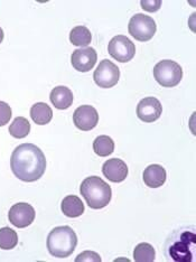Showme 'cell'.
<instances>
[{"instance_id": "obj_1", "label": "cell", "mask_w": 196, "mask_h": 262, "mask_svg": "<svg viewBox=\"0 0 196 262\" xmlns=\"http://www.w3.org/2000/svg\"><path fill=\"white\" fill-rule=\"evenodd\" d=\"M10 168L21 182H36L45 174V155L36 145L21 144L11 154Z\"/></svg>"}, {"instance_id": "obj_2", "label": "cell", "mask_w": 196, "mask_h": 262, "mask_svg": "<svg viewBox=\"0 0 196 262\" xmlns=\"http://www.w3.org/2000/svg\"><path fill=\"white\" fill-rule=\"evenodd\" d=\"M47 250L51 255L58 259L70 257L78 246V236L74 230L68 225L53 229L46 241Z\"/></svg>"}, {"instance_id": "obj_3", "label": "cell", "mask_w": 196, "mask_h": 262, "mask_svg": "<svg viewBox=\"0 0 196 262\" xmlns=\"http://www.w3.org/2000/svg\"><path fill=\"white\" fill-rule=\"evenodd\" d=\"M81 195L84 198L89 207L100 210L110 203L112 190L102 178L98 176L86 177L80 187Z\"/></svg>"}, {"instance_id": "obj_4", "label": "cell", "mask_w": 196, "mask_h": 262, "mask_svg": "<svg viewBox=\"0 0 196 262\" xmlns=\"http://www.w3.org/2000/svg\"><path fill=\"white\" fill-rule=\"evenodd\" d=\"M154 77L162 86L174 88L182 81L183 70L180 64L171 59H163L154 68Z\"/></svg>"}, {"instance_id": "obj_5", "label": "cell", "mask_w": 196, "mask_h": 262, "mask_svg": "<svg viewBox=\"0 0 196 262\" xmlns=\"http://www.w3.org/2000/svg\"><path fill=\"white\" fill-rule=\"evenodd\" d=\"M156 23L150 16L136 14L132 17L128 25V32L132 36L139 41L150 40L156 33Z\"/></svg>"}, {"instance_id": "obj_6", "label": "cell", "mask_w": 196, "mask_h": 262, "mask_svg": "<svg viewBox=\"0 0 196 262\" xmlns=\"http://www.w3.org/2000/svg\"><path fill=\"white\" fill-rule=\"evenodd\" d=\"M109 54L120 63H127L135 57V44L124 35H117L110 40L108 46Z\"/></svg>"}, {"instance_id": "obj_7", "label": "cell", "mask_w": 196, "mask_h": 262, "mask_svg": "<svg viewBox=\"0 0 196 262\" xmlns=\"http://www.w3.org/2000/svg\"><path fill=\"white\" fill-rule=\"evenodd\" d=\"M119 77H120V71L115 63L110 59H103L101 61L97 70L94 71L93 79L96 84L102 89H110L115 86Z\"/></svg>"}, {"instance_id": "obj_8", "label": "cell", "mask_w": 196, "mask_h": 262, "mask_svg": "<svg viewBox=\"0 0 196 262\" xmlns=\"http://www.w3.org/2000/svg\"><path fill=\"white\" fill-rule=\"evenodd\" d=\"M35 216H36V212L34 207L25 202L16 203L10 207L8 212L9 222L18 229L27 228L31 225L34 222Z\"/></svg>"}, {"instance_id": "obj_9", "label": "cell", "mask_w": 196, "mask_h": 262, "mask_svg": "<svg viewBox=\"0 0 196 262\" xmlns=\"http://www.w3.org/2000/svg\"><path fill=\"white\" fill-rule=\"evenodd\" d=\"M98 54L92 47H84V49H78L72 53L71 56V63L72 67L79 71V72L85 73L91 71L94 65L97 64Z\"/></svg>"}, {"instance_id": "obj_10", "label": "cell", "mask_w": 196, "mask_h": 262, "mask_svg": "<svg viewBox=\"0 0 196 262\" xmlns=\"http://www.w3.org/2000/svg\"><path fill=\"white\" fill-rule=\"evenodd\" d=\"M73 122L75 127L82 131H90L97 127L99 122V113L91 105H81L73 113Z\"/></svg>"}, {"instance_id": "obj_11", "label": "cell", "mask_w": 196, "mask_h": 262, "mask_svg": "<svg viewBox=\"0 0 196 262\" xmlns=\"http://www.w3.org/2000/svg\"><path fill=\"white\" fill-rule=\"evenodd\" d=\"M163 112V106L159 100L154 97L142 99L137 105V117L141 121L150 123L155 122L160 118Z\"/></svg>"}, {"instance_id": "obj_12", "label": "cell", "mask_w": 196, "mask_h": 262, "mask_svg": "<svg viewBox=\"0 0 196 262\" xmlns=\"http://www.w3.org/2000/svg\"><path fill=\"white\" fill-rule=\"evenodd\" d=\"M103 175L112 183H121L128 176V166L123 160L111 158L103 164Z\"/></svg>"}, {"instance_id": "obj_13", "label": "cell", "mask_w": 196, "mask_h": 262, "mask_svg": "<svg viewBox=\"0 0 196 262\" xmlns=\"http://www.w3.org/2000/svg\"><path fill=\"white\" fill-rule=\"evenodd\" d=\"M166 170L160 165H150L144 170V183L150 188H158L166 182Z\"/></svg>"}, {"instance_id": "obj_14", "label": "cell", "mask_w": 196, "mask_h": 262, "mask_svg": "<svg viewBox=\"0 0 196 262\" xmlns=\"http://www.w3.org/2000/svg\"><path fill=\"white\" fill-rule=\"evenodd\" d=\"M51 102L58 110H65L70 108L73 103L72 91L67 86H55L50 95Z\"/></svg>"}, {"instance_id": "obj_15", "label": "cell", "mask_w": 196, "mask_h": 262, "mask_svg": "<svg viewBox=\"0 0 196 262\" xmlns=\"http://www.w3.org/2000/svg\"><path fill=\"white\" fill-rule=\"evenodd\" d=\"M61 210L65 216L79 217L84 213V204L80 198L75 195H69L64 198L61 203Z\"/></svg>"}, {"instance_id": "obj_16", "label": "cell", "mask_w": 196, "mask_h": 262, "mask_svg": "<svg viewBox=\"0 0 196 262\" xmlns=\"http://www.w3.org/2000/svg\"><path fill=\"white\" fill-rule=\"evenodd\" d=\"M31 118L36 124L44 126V124H47L52 121L53 111L49 104L44 102H37L33 104L31 108Z\"/></svg>"}, {"instance_id": "obj_17", "label": "cell", "mask_w": 196, "mask_h": 262, "mask_svg": "<svg viewBox=\"0 0 196 262\" xmlns=\"http://www.w3.org/2000/svg\"><path fill=\"white\" fill-rule=\"evenodd\" d=\"M92 40V35L85 26H76L70 33V41L74 46L88 47Z\"/></svg>"}, {"instance_id": "obj_18", "label": "cell", "mask_w": 196, "mask_h": 262, "mask_svg": "<svg viewBox=\"0 0 196 262\" xmlns=\"http://www.w3.org/2000/svg\"><path fill=\"white\" fill-rule=\"evenodd\" d=\"M93 150L100 157H108L115 150V142L109 136H99L93 141Z\"/></svg>"}, {"instance_id": "obj_19", "label": "cell", "mask_w": 196, "mask_h": 262, "mask_svg": "<svg viewBox=\"0 0 196 262\" xmlns=\"http://www.w3.org/2000/svg\"><path fill=\"white\" fill-rule=\"evenodd\" d=\"M9 134L16 139H23L31 133V123L24 117H17L9 126Z\"/></svg>"}, {"instance_id": "obj_20", "label": "cell", "mask_w": 196, "mask_h": 262, "mask_svg": "<svg viewBox=\"0 0 196 262\" xmlns=\"http://www.w3.org/2000/svg\"><path fill=\"white\" fill-rule=\"evenodd\" d=\"M136 262H153L155 260V249L149 243H139L134 250Z\"/></svg>"}, {"instance_id": "obj_21", "label": "cell", "mask_w": 196, "mask_h": 262, "mask_svg": "<svg viewBox=\"0 0 196 262\" xmlns=\"http://www.w3.org/2000/svg\"><path fill=\"white\" fill-rule=\"evenodd\" d=\"M17 244H18V235L15 230L7 226L0 229V249L11 250L16 248Z\"/></svg>"}, {"instance_id": "obj_22", "label": "cell", "mask_w": 196, "mask_h": 262, "mask_svg": "<svg viewBox=\"0 0 196 262\" xmlns=\"http://www.w3.org/2000/svg\"><path fill=\"white\" fill-rule=\"evenodd\" d=\"M169 252L173 255L174 260L176 261H183V257H185V261H191V257L192 254L191 252L188 251V248H187V242L185 241H182V242H178L176 243L175 246L171 247V249L169 250Z\"/></svg>"}, {"instance_id": "obj_23", "label": "cell", "mask_w": 196, "mask_h": 262, "mask_svg": "<svg viewBox=\"0 0 196 262\" xmlns=\"http://www.w3.org/2000/svg\"><path fill=\"white\" fill-rule=\"evenodd\" d=\"M11 108L4 101H0V127H4L7 124L11 119Z\"/></svg>"}, {"instance_id": "obj_24", "label": "cell", "mask_w": 196, "mask_h": 262, "mask_svg": "<svg viewBox=\"0 0 196 262\" xmlns=\"http://www.w3.org/2000/svg\"><path fill=\"white\" fill-rule=\"evenodd\" d=\"M76 262H86V261H96V262H100L101 258L100 255L97 252H93V251H84L80 253L78 257L75 259Z\"/></svg>"}, {"instance_id": "obj_25", "label": "cell", "mask_w": 196, "mask_h": 262, "mask_svg": "<svg viewBox=\"0 0 196 262\" xmlns=\"http://www.w3.org/2000/svg\"><path fill=\"white\" fill-rule=\"evenodd\" d=\"M141 5V8L146 10V11H149V13H155L157 11L160 6H162V2L160 0H154V2H148V0H142L140 2Z\"/></svg>"}, {"instance_id": "obj_26", "label": "cell", "mask_w": 196, "mask_h": 262, "mask_svg": "<svg viewBox=\"0 0 196 262\" xmlns=\"http://www.w3.org/2000/svg\"><path fill=\"white\" fill-rule=\"evenodd\" d=\"M3 40H4V31H3V28L0 27V43H2Z\"/></svg>"}]
</instances>
